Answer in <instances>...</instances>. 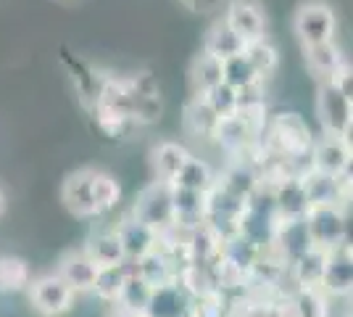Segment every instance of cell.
Here are the masks:
<instances>
[{
    "label": "cell",
    "mask_w": 353,
    "mask_h": 317,
    "mask_svg": "<svg viewBox=\"0 0 353 317\" xmlns=\"http://www.w3.org/2000/svg\"><path fill=\"white\" fill-rule=\"evenodd\" d=\"M306 227H309L311 243L316 249H338V246H351L348 241V214L343 209V204H327V206H311L306 211Z\"/></svg>",
    "instance_id": "1"
},
{
    "label": "cell",
    "mask_w": 353,
    "mask_h": 317,
    "mask_svg": "<svg viewBox=\"0 0 353 317\" xmlns=\"http://www.w3.org/2000/svg\"><path fill=\"white\" fill-rule=\"evenodd\" d=\"M221 238L219 233L208 222H201L188 230V238H185V257H188V265H203L208 267L214 259L219 257L221 251Z\"/></svg>",
    "instance_id": "19"
},
{
    "label": "cell",
    "mask_w": 353,
    "mask_h": 317,
    "mask_svg": "<svg viewBox=\"0 0 353 317\" xmlns=\"http://www.w3.org/2000/svg\"><path fill=\"white\" fill-rule=\"evenodd\" d=\"M192 299L188 291L179 286L176 280L163 283L150 291V299L143 315L145 317H190Z\"/></svg>",
    "instance_id": "14"
},
{
    "label": "cell",
    "mask_w": 353,
    "mask_h": 317,
    "mask_svg": "<svg viewBox=\"0 0 353 317\" xmlns=\"http://www.w3.org/2000/svg\"><path fill=\"white\" fill-rule=\"evenodd\" d=\"M316 117H319V124H322L324 135L351 140L353 98L343 95L332 79H322V82H319V93H316Z\"/></svg>",
    "instance_id": "2"
},
{
    "label": "cell",
    "mask_w": 353,
    "mask_h": 317,
    "mask_svg": "<svg viewBox=\"0 0 353 317\" xmlns=\"http://www.w3.org/2000/svg\"><path fill=\"white\" fill-rule=\"evenodd\" d=\"M243 53H245V59L250 61V66L261 75V79L269 77L277 66H280V53H277V48L272 46L266 37L248 43V46L243 48Z\"/></svg>",
    "instance_id": "37"
},
{
    "label": "cell",
    "mask_w": 353,
    "mask_h": 317,
    "mask_svg": "<svg viewBox=\"0 0 353 317\" xmlns=\"http://www.w3.org/2000/svg\"><path fill=\"white\" fill-rule=\"evenodd\" d=\"M293 32L303 48L330 43L335 40V32H338V16L332 11V6H327L322 0H309L295 11Z\"/></svg>",
    "instance_id": "4"
},
{
    "label": "cell",
    "mask_w": 353,
    "mask_h": 317,
    "mask_svg": "<svg viewBox=\"0 0 353 317\" xmlns=\"http://www.w3.org/2000/svg\"><path fill=\"white\" fill-rule=\"evenodd\" d=\"M119 198H121V185L111 172L95 169L92 172V201H95V211L105 214V211L117 209Z\"/></svg>",
    "instance_id": "34"
},
{
    "label": "cell",
    "mask_w": 353,
    "mask_h": 317,
    "mask_svg": "<svg viewBox=\"0 0 353 317\" xmlns=\"http://www.w3.org/2000/svg\"><path fill=\"white\" fill-rule=\"evenodd\" d=\"M327 296H351L353 291V257L351 246H338L327 251V265H324L322 283H319Z\"/></svg>",
    "instance_id": "11"
},
{
    "label": "cell",
    "mask_w": 353,
    "mask_h": 317,
    "mask_svg": "<svg viewBox=\"0 0 353 317\" xmlns=\"http://www.w3.org/2000/svg\"><path fill=\"white\" fill-rule=\"evenodd\" d=\"M98 270L101 267L85 251H66V254H61L59 265H56V275L74 294H92Z\"/></svg>",
    "instance_id": "13"
},
{
    "label": "cell",
    "mask_w": 353,
    "mask_h": 317,
    "mask_svg": "<svg viewBox=\"0 0 353 317\" xmlns=\"http://www.w3.org/2000/svg\"><path fill=\"white\" fill-rule=\"evenodd\" d=\"M127 272H130V262H127V265H119V267H103V270H98L92 294H95L101 302L117 304L119 291H121V286H124Z\"/></svg>",
    "instance_id": "36"
},
{
    "label": "cell",
    "mask_w": 353,
    "mask_h": 317,
    "mask_svg": "<svg viewBox=\"0 0 353 317\" xmlns=\"http://www.w3.org/2000/svg\"><path fill=\"white\" fill-rule=\"evenodd\" d=\"M221 82H227L235 90H248V88L261 85V75L250 66L245 53H237L232 59L221 61Z\"/></svg>",
    "instance_id": "29"
},
{
    "label": "cell",
    "mask_w": 353,
    "mask_h": 317,
    "mask_svg": "<svg viewBox=\"0 0 353 317\" xmlns=\"http://www.w3.org/2000/svg\"><path fill=\"white\" fill-rule=\"evenodd\" d=\"M27 294H30L32 309L40 317H63L74 307V296H77L56 272L32 278Z\"/></svg>",
    "instance_id": "5"
},
{
    "label": "cell",
    "mask_w": 353,
    "mask_h": 317,
    "mask_svg": "<svg viewBox=\"0 0 353 317\" xmlns=\"http://www.w3.org/2000/svg\"><path fill=\"white\" fill-rule=\"evenodd\" d=\"M32 280L30 265L21 257H0V291L3 294H16V291H27Z\"/></svg>",
    "instance_id": "33"
},
{
    "label": "cell",
    "mask_w": 353,
    "mask_h": 317,
    "mask_svg": "<svg viewBox=\"0 0 353 317\" xmlns=\"http://www.w3.org/2000/svg\"><path fill=\"white\" fill-rule=\"evenodd\" d=\"M277 214L266 209H256V206H248L240 214L237 220V236H243L245 241H250L253 246H259L261 251L272 246V238H274V230H277Z\"/></svg>",
    "instance_id": "16"
},
{
    "label": "cell",
    "mask_w": 353,
    "mask_h": 317,
    "mask_svg": "<svg viewBox=\"0 0 353 317\" xmlns=\"http://www.w3.org/2000/svg\"><path fill=\"white\" fill-rule=\"evenodd\" d=\"M6 209V193H3V188H0V214Z\"/></svg>",
    "instance_id": "40"
},
{
    "label": "cell",
    "mask_w": 353,
    "mask_h": 317,
    "mask_svg": "<svg viewBox=\"0 0 353 317\" xmlns=\"http://www.w3.org/2000/svg\"><path fill=\"white\" fill-rule=\"evenodd\" d=\"M324 265H327V251L324 249H309L306 254L290 262L288 267L293 272V280L295 286H309V288H319L322 283V275H324Z\"/></svg>",
    "instance_id": "27"
},
{
    "label": "cell",
    "mask_w": 353,
    "mask_h": 317,
    "mask_svg": "<svg viewBox=\"0 0 353 317\" xmlns=\"http://www.w3.org/2000/svg\"><path fill=\"white\" fill-rule=\"evenodd\" d=\"M203 101L208 104V108L216 114V117H232L237 111V90L235 88H230L227 82H219V85H214L211 90H206L201 95Z\"/></svg>",
    "instance_id": "38"
},
{
    "label": "cell",
    "mask_w": 353,
    "mask_h": 317,
    "mask_svg": "<svg viewBox=\"0 0 353 317\" xmlns=\"http://www.w3.org/2000/svg\"><path fill=\"white\" fill-rule=\"evenodd\" d=\"M221 191H227L230 196L240 198V201H248L259 188H261V177L253 172V166L245 164V162H235V164H230L224 172H221V177L216 180Z\"/></svg>",
    "instance_id": "22"
},
{
    "label": "cell",
    "mask_w": 353,
    "mask_h": 317,
    "mask_svg": "<svg viewBox=\"0 0 353 317\" xmlns=\"http://www.w3.org/2000/svg\"><path fill=\"white\" fill-rule=\"evenodd\" d=\"M172 185H182V188H190V191H201V193H208L214 185H216V175L208 162L198 159V156H190L185 166L179 169L176 180Z\"/></svg>",
    "instance_id": "30"
},
{
    "label": "cell",
    "mask_w": 353,
    "mask_h": 317,
    "mask_svg": "<svg viewBox=\"0 0 353 317\" xmlns=\"http://www.w3.org/2000/svg\"><path fill=\"white\" fill-rule=\"evenodd\" d=\"M108 317H145L143 312H132V309H124V307H114Z\"/></svg>",
    "instance_id": "39"
},
{
    "label": "cell",
    "mask_w": 353,
    "mask_h": 317,
    "mask_svg": "<svg viewBox=\"0 0 353 317\" xmlns=\"http://www.w3.org/2000/svg\"><path fill=\"white\" fill-rule=\"evenodd\" d=\"M224 24L235 32L245 46L253 43V40H261L266 30L264 11H261V6H259L256 0H232V3L227 6Z\"/></svg>",
    "instance_id": "9"
},
{
    "label": "cell",
    "mask_w": 353,
    "mask_h": 317,
    "mask_svg": "<svg viewBox=\"0 0 353 317\" xmlns=\"http://www.w3.org/2000/svg\"><path fill=\"white\" fill-rule=\"evenodd\" d=\"M269 191H272L277 220H303L306 211L311 209L309 193H306L301 175H285Z\"/></svg>",
    "instance_id": "8"
},
{
    "label": "cell",
    "mask_w": 353,
    "mask_h": 317,
    "mask_svg": "<svg viewBox=\"0 0 353 317\" xmlns=\"http://www.w3.org/2000/svg\"><path fill=\"white\" fill-rule=\"evenodd\" d=\"M303 59H306V66H309L311 75L319 77V79H332V75L345 64L340 48L335 46V40L306 46L303 48Z\"/></svg>",
    "instance_id": "25"
},
{
    "label": "cell",
    "mask_w": 353,
    "mask_h": 317,
    "mask_svg": "<svg viewBox=\"0 0 353 317\" xmlns=\"http://www.w3.org/2000/svg\"><path fill=\"white\" fill-rule=\"evenodd\" d=\"M309 156V169H316V172H324V175H335V177H343V180L351 182V140L324 135L311 143Z\"/></svg>",
    "instance_id": "6"
},
{
    "label": "cell",
    "mask_w": 353,
    "mask_h": 317,
    "mask_svg": "<svg viewBox=\"0 0 353 317\" xmlns=\"http://www.w3.org/2000/svg\"><path fill=\"white\" fill-rule=\"evenodd\" d=\"M101 270L103 267H119V265H127V257H124V249H121V241H119L117 230H95L88 236V243L82 249Z\"/></svg>",
    "instance_id": "20"
},
{
    "label": "cell",
    "mask_w": 353,
    "mask_h": 317,
    "mask_svg": "<svg viewBox=\"0 0 353 317\" xmlns=\"http://www.w3.org/2000/svg\"><path fill=\"white\" fill-rule=\"evenodd\" d=\"M243 48H245V43L224 24V19L216 21V24H211V30L206 35V46H203L206 53H211L214 59L219 61H227L232 59V56H237V53H243Z\"/></svg>",
    "instance_id": "28"
},
{
    "label": "cell",
    "mask_w": 353,
    "mask_h": 317,
    "mask_svg": "<svg viewBox=\"0 0 353 317\" xmlns=\"http://www.w3.org/2000/svg\"><path fill=\"white\" fill-rule=\"evenodd\" d=\"M92 172L95 169H90V166L77 169L61 185V201H63V206L72 211L74 217H79V220L98 217L95 201H92Z\"/></svg>",
    "instance_id": "12"
},
{
    "label": "cell",
    "mask_w": 353,
    "mask_h": 317,
    "mask_svg": "<svg viewBox=\"0 0 353 317\" xmlns=\"http://www.w3.org/2000/svg\"><path fill=\"white\" fill-rule=\"evenodd\" d=\"M119 241H121V249H124V257L127 262H137L145 254L156 251L161 246V233H156L153 227L137 222L134 217H127L121 225L117 227Z\"/></svg>",
    "instance_id": "15"
},
{
    "label": "cell",
    "mask_w": 353,
    "mask_h": 317,
    "mask_svg": "<svg viewBox=\"0 0 353 317\" xmlns=\"http://www.w3.org/2000/svg\"><path fill=\"white\" fill-rule=\"evenodd\" d=\"M216 124H219V117L208 108V104L201 95H195L185 108V130L198 137H214Z\"/></svg>",
    "instance_id": "32"
},
{
    "label": "cell",
    "mask_w": 353,
    "mask_h": 317,
    "mask_svg": "<svg viewBox=\"0 0 353 317\" xmlns=\"http://www.w3.org/2000/svg\"><path fill=\"white\" fill-rule=\"evenodd\" d=\"M190 79H192V88L198 95H203L206 90H211L214 85L221 82V61L214 59L211 53H201L198 59L192 61V69H190Z\"/></svg>",
    "instance_id": "35"
},
{
    "label": "cell",
    "mask_w": 353,
    "mask_h": 317,
    "mask_svg": "<svg viewBox=\"0 0 353 317\" xmlns=\"http://www.w3.org/2000/svg\"><path fill=\"white\" fill-rule=\"evenodd\" d=\"M192 153L182 146V143H174V140H163L159 143L153 153H150V164H153V172H156V180L163 182H174L179 169L185 166V162L190 159Z\"/></svg>",
    "instance_id": "21"
},
{
    "label": "cell",
    "mask_w": 353,
    "mask_h": 317,
    "mask_svg": "<svg viewBox=\"0 0 353 317\" xmlns=\"http://www.w3.org/2000/svg\"><path fill=\"white\" fill-rule=\"evenodd\" d=\"M132 217L143 225L153 227L156 233L174 230V209H172V182L153 180L134 198Z\"/></svg>",
    "instance_id": "3"
},
{
    "label": "cell",
    "mask_w": 353,
    "mask_h": 317,
    "mask_svg": "<svg viewBox=\"0 0 353 317\" xmlns=\"http://www.w3.org/2000/svg\"><path fill=\"white\" fill-rule=\"evenodd\" d=\"M253 135H256V130H253L245 119H240L237 114L221 117L219 124H216V130H214V140L219 143L224 151H230V153L245 151L250 143H253Z\"/></svg>",
    "instance_id": "24"
},
{
    "label": "cell",
    "mask_w": 353,
    "mask_h": 317,
    "mask_svg": "<svg viewBox=\"0 0 353 317\" xmlns=\"http://www.w3.org/2000/svg\"><path fill=\"white\" fill-rule=\"evenodd\" d=\"M290 317H330V296L322 288L298 286L288 302Z\"/></svg>",
    "instance_id": "26"
},
{
    "label": "cell",
    "mask_w": 353,
    "mask_h": 317,
    "mask_svg": "<svg viewBox=\"0 0 353 317\" xmlns=\"http://www.w3.org/2000/svg\"><path fill=\"white\" fill-rule=\"evenodd\" d=\"M150 291H153V286H150V283H145V280H143V278L134 272L132 262H130V272H127L124 286H121V291H119L117 307L132 309V312H145L148 299H150Z\"/></svg>",
    "instance_id": "31"
},
{
    "label": "cell",
    "mask_w": 353,
    "mask_h": 317,
    "mask_svg": "<svg viewBox=\"0 0 353 317\" xmlns=\"http://www.w3.org/2000/svg\"><path fill=\"white\" fill-rule=\"evenodd\" d=\"M182 3H188V6H190V8H195V6H198V3H201V0H182Z\"/></svg>",
    "instance_id": "41"
},
{
    "label": "cell",
    "mask_w": 353,
    "mask_h": 317,
    "mask_svg": "<svg viewBox=\"0 0 353 317\" xmlns=\"http://www.w3.org/2000/svg\"><path fill=\"white\" fill-rule=\"evenodd\" d=\"M269 133H272L274 146H277L285 156L309 153L311 143H314L309 124L303 122L301 114H295V111H282V114H277V117L272 119V124H269Z\"/></svg>",
    "instance_id": "7"
},
{
    "label": "cell",
    "mask_w": 353,
    "mask_h": 317,
    "mask_svg": "<svg viewBox=\"0 0 353 317\" xmlns=\"http://www.w3.org/2000/svg\"><path fill=\"white\" fill-rule=\"evenodd\" d=\"M306 193H309L311 206H327V204H343V198L348 196L351 182L335 177V175H324L316 169H306L301 172Z\"/></svg>",
    "instance_id": "17"
},
{
    "label": "cell",
    "mask_w": 353,
    "mask_h": 317,
    "mask_svg": "<svg viewBox=\"0 0 353 317\" xmlns=\"http://www.w3.org/2000/svg\"><path fill=\"white\" fill-rule=\"evenodd\" d=\"M132 267H134V272H137V275H140L145 283H150L153 288L176 280V272H179L174 267V259L163 251V246H159L156 251L145 254L143 259L132 262Z\"/></svg>",
    "instance_id": "23"
},
{
    "label": "cell",
    "mask_w": 353,
    "mask_h": 317,
    "mask_svg": "<svg viewBox=\"0 0 353 317\" xmlns=\"http://www.w3.org/2000/svg\"><path fill=\"white\" fill-rule=\"evenodd\" d=\"M309 249H314V243H311L306 220H280L277 222L274 238H272V246H269V251L274 257H280L285 265H290L301 254H306Z\"/></svg>",
    "instance_id": "10"
},
{
    "label": "cell",
    "mask_w": 353,
    "mask_h": 317,
    "mask_svg": "<svg viewBox=\"0 0 353 317\" xmlns=\"http://www.w3.org/2000/svg\"><path fill=\"white\" fill-rule=\"evenodd\" d=\"M172 209H174V230H190L206 222V193L172 185Z\"/></svg>",
    "instance_id": "18"
}]
</instances>
